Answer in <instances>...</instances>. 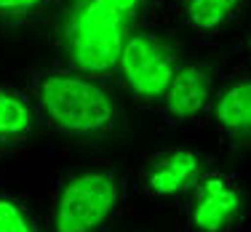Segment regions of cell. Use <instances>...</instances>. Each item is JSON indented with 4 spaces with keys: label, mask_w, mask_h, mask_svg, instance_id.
<instances>
[{
    "label": "cell",
    "mask_w": 251,
    "mask_h": 232,
    "mask_svg": "<svg viewBox=\"0 0 251 232\" xmlns=\"http://www.w3.org/2000/svg\"><path fill=\"white\" fill-rule=\"evenodd\" d=\"M29 99L38 131L73 139H101L118 126V104L110 80L67 67L38 70L29 80Z\"/></svg>",
    "instance_id": "obj_1"
},
{
    "label": "cell",
    "mask_w": 251,
    "mask_h": 232,
    "mask_svg": "<svg viewBox=\"0 0 251 232\" xmlns=\"http://www.w3.org/2000/svg\"><path fill=\"white\" fill-rule=\"evenodd\" d=\"M182 198L179 232H241L249 219V195L232 171L206 168Z\"/></svg>",
    "instance_id": "obj_5"
},
{
    "label": "cell",
    "mask_w": 251,
    "mask_h": 232,
    "mask_svg": "<svg viewBox=\"0 0 251 232\" xmlns=\"http://www.w3.org/2000/svg\"><path fill=\"white\" fill-rule=\"evenodd\" d=\"M107 3H110L115 11H121L126 19H128L131 24H134V22L142 16V11H145L147 0H107Z\"/></svg>",
    "instance_id": "obj_13"
},
{
    "label": "cell",
    "mask_w": 251,
    "mask_h": 232,
    "mask_svg": "<svg viewBox=\"0 0 251 232\" xmlns=\"http://www.w3.org/2000/svg\"><path fill=\"white\" fill-rule=\"evenodd\" d=\"M53 5L56 0H0V22H38Z\"/></svg>",
    "instance_id": "obj_12"
},
{
    "label": "cell",
    "mask_w": 251,
    "mask_h": 232,
    "mask_svg": "<svg viewBox=\"0 0 251 232\" xmlns=\"http://www.w3.org/2000/svg\"><path fill=\"white\" fill-rule=\"evenodd\" d=\"M217 75L203 62H184L176 67L163 96L155 104L160 123L176 131H198L211 123L217 96Z\"/></svg>",
    "instance_id": "obj_6"
},
{
    "label": "cell",
    "mask_w": 251,
    "mask_h": 232,
    "mask_svg": "<svg viewBox=\"0 0 251 232\" xmlns=\"http://www.w3.org/2000/svg\"><path fill=\"white\" fill-rule=\"evenodd\" d=\"M206 171V155L195 147L171 144L147 155L139 171L142 192L152 200L182 198L198 176Z\"/></svg>",
    "instance_id": "obj_7"
},
{
    "label": "cell",
    "mask_w": 251,
    "mask_h": 232,
    "mask_svg": "<svg viewBox=\"0 0 251 232\" xmlns=\"http://www.w3.org/2000/svg\"><path fill=\"white\" fill-rule=\"evenodd\" d=\"M249 0H179L184 24L201 38L225 32L235 24Z\"/></svg>",
    "instance_id": "obj_9"
},
{
    "label": "cell",
    "mask_w": 251,
    "mask_h": 232,
    "mask_svg": "<svg viewBox=\"0 0 251 232\" xmlns=\"http://www.w3.org/2000/svg\"><path fill=\"white\" fill-rule=\"evenodd\" d=\"M35 131L38 123L29 93L0 83V144H25Z\"/></svg>",
    "instance_id": "obj_10"
},
{
    "label": "cell",
    "mask_w": 251,
    "mask_h": 232,
    "mask_svg": "<svg viewBox=\"0 0 251 232\" xmlns=\"http://www.w3.org/2000/svg\"><path fill=\"white\" fill-rule=\"evenodd\" d=\"M182 64L179 48L152 27H131L115 67V80L136 104L155 107Z\"/></svg>",
    "instance_id": "obj_4"
},
{
    "label": "cell",
    "mask_w": 251,
    "mask_h": 232,
    "mask_svg": "<svg viewBox=\"0 0 251 232\" xmlns=\"http://www.w3.org/2000/svg\"><path fill=\"white\" fill-rule=\"evenodd\" d=\"M0 232H40V224L19 195L0 192Z\"/></svg>",
    "instance_id": "obj_11"
},
{
    "label": "cell",
    "mask_w": 251,
    "mask_h": 232,
    "mask_svg": "<svg viewBox=\"0 0 251 232\" xmlns=\"http://www.w3.org/2000/svg\"><path fill=\"white\" fill-rule=\"evenodd\" d=\"M131 22L107 0H75L64 24V64L75 72L115 80Z\"/></svg>",
    "instance_id": "obj_2"
},
{
    "label": "cell",
    "mask_w": 251,
    "mask_h": 232,
    "mask_svg": "<svg viewBox=\"0 0 251 232\" xmlns=\"http://www.w3.org/2000/svg\"><path fill=\"white\" fill-rule=\"evenodd\" d=\"M123 179L115 168L88 165L64 174L51 192L49 232H99L123 211Z\"/></svg>",
    "instance_id": "obj_3"
},
{
    "label": "cell",
    "mask_w": 251,
    "mask_h": 232,
    "mask_svg": "<svg viewBox=\"0 0 251 232\" xmlns=\"http://www.w3.org/2000/svg\"><path fill=\"white\" fill-rule=\"evenodd\" d=\"M211 123L217 134L230 147H249L251 136V77L241 72L235 77L217 86V96L211 107Z\"/></svg>",
    "instance_id": "obj_8"
}]
</instances>
